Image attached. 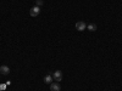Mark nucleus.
I'll return each mask as SVG.
<instances>
[{
  "label": "nucleus",
  "mask_w": 122,
  "mask_h": 91,
  "mask_svg": "<svg viewBox=\"0 0 122 91\" xmlns=\"http://www.w3.org/2000/svg\"><path fill=\"white\" fill-rule=\"evenodd\" d=\"M75 27H76V29H77V30L82 32V30H84V29L87 28V24H86L83 21H78V22L76 23V26H75Z\"/></svg>",
  "instance_id": "obj_2"
},
{
  "label": "nucleus",
  "mask_w": 122,
  "mask_h": 91,
  "mask_svg": "<svg viewBox=\"0 0 122 91\" xmlns=\"http://www.w3.org/2000/svg\"><path fill=\"white\" fill-rule=\"evenodd\" d=\"M0 73H1V75H9L10 68L7 66H1V67H0Z\"/></svg>",
  "instance_id": "obj_4"
},
{
  "label": "nucleus",
  "mask_w": 122,
  "mask_h": 91,
  "mask_svg": "<svg viewBox=\"0 0 122 91\" xmlns=\"http://www.w3.org/2000/svg\"><path fill=\"white\" fill-rule=\"evenodd\" d=\"M53 78L56 82H61V79H62V72H61V70H55L53 73Z\"/></svg>",
  "instance_id": "obj_3"
},
{
  "label": "nucleus",
  "mask_w": 122,
  "mask_h": 91,
  "mask_svg": "<svg viewBox=\"0 0 122 91\" xmlns=\"http://www.w3.org/2000/svg\"><path fill=\"white\" fill-rule=\"evenodd\" d=\"M36 1H37V6H42L43 4H44V1H43V0H36Z\"/></svg>",
  "instance_id": "obj_8"
},
{
  "label": "nucleus",
  "mask_w": 122,
  "mask_h": 91,
  "mask_svg": "<svg viewBox=\"0 0 122 91\" xmlns=\"http://www.w3.org/2000/svg\"><path fill=\"white\" fill-rule=\"evenodd\" d=\"M87 28L90 30V32H95V30L98 29L97 24H94V23H90V24H88V26H87Z\"/></svg>",
  "instance_id": "obj_7"
},
{
  "label": "nucleus",
  "mask_w": 122,
  "mask_h": 91,
  "mask_svg": "<svg viewBox=\"0 0 122 91\" xmlns=\"http://www.w3.org/2000/svg\"><path fill=\"white\" fill-rule=\"evenodd\" d=\"M5 89H6V85H5V84L0 85V90H5Z\"/></svg>",
  "instance_id": "obj_9"
},
{
  "label": "nucleus",
  "mask_w": 122,
  "mask_h": 91,
  "mask_svg": "<svg viewBox=\"0 0 122 91\" xmlns=\"http://www.w3.org/2000/svg\"><path fill=\"white\" fill-rule=\"evenodd\" d=\"M53 79H54V78H53V75H51V74H48V75L44 78V83L50 85V84H51V82H53Z\"/></svg>",
  "instance_id": "obj_6"
},
{
  "label": "nucleus",
  "mask_w": 122,
  "mask_h": 91,
  "mask_svg": "<svg viewBox=\"0 0 122 91\" xmlns=\"http://www.w3.org/2000/svg\"><path fill=\"white\" fill-rule=\"evenodd\" d=\"M40 14V7L39 6H33L32 9H30V11H29V15L32 16V17H37L38 15Z\"/></svg>",
  "instance_id": "obj_1"
},
{
  "label": "nucleus",
  "mask_w": 122,
  "mask_h": 91,
  "mask_svg": "<svg viewBox=\"0 0 122 91\" xmlns=\"http://www.w3.org/2000/svg\"><path fill=\"white\" fill-rule=\"evenodd\" d=\"M50 90L51 91H60V85L57 83H51L50 84Z\"/></svg>",
  "instance_id": "obj_5"
}]
</instances>
